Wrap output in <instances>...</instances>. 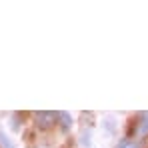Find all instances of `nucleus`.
<instances>
[{
  "label": "nucleus",
  "mask_w": 148,
  "mask_h": 148,
  "mask_svg": "<svg viewBox=\"0 0 148 148\" xmlns=\"http://www.w3.org/2000/svg\"><path fill=\"white\" fill-rule=\"evenodd\" d=\"M132 130H134V134H136L138 138L148 136V112H140V114H138V118L134 120Z\"/></svg>",
  "instance_id": "f257e3e1"
},
{
  "label": "nucleus",
  "mask_w": 148,
  "mask_h": 148,
  "mask_svg": "<svg viewBox=\"0 0 148 148\" xmlns=\"http://www.w3.org/2000/svg\"><path fill=\"white\" fill-rule=\"evenodd\" d=\"M56 118H58L56 112H48V110L36 112V124H38V128H50Z\"/></svg>",
  "instance_id": "f03ea898"
},
{
  "label": "nucleus",
  "mask_w": 148,
  "mask_h": 148,
  "mask_svg": "<svg viewBox=\"0 0 148 148\" xmlns=\"http://www.w3.org/2000/svg\"><path fill=\"white\" fill-rule=\"evenodd\" d=\"M56 114H58V120H60L62 130H68V128H70V124H72V118H70L66 112H56Z\"/></svg>",
  "instance_id": "7ed1b4c3"
},
{
  "label": "nucleus",
  "mask_w": 148,
  "mask_h": 148,
  "mask_svg": "<svg viewBox=\"0 0 148 148\" xmlns=\"http://www.w3.org/2000/svg\"><path fill=\"white\" fill-rule=\"evenodd\" d=\"M116 148H140V144L134 142V140H130V138H124V140L118 142V146H116Z\"/></svg>",
  "instance_id": "20e7f679"
}]
</instances>
